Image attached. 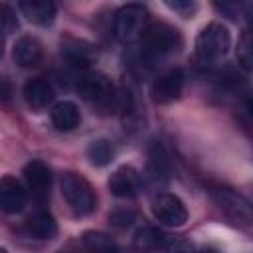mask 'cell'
Returning <instances> with one entry per match:
<instances>
[{"mask_svg":"<svg viewBox=\"0 0 253 253\" xmlns=\"http://www.w3.org/2000/svg\"><path fill=\"white\" fill-rule=\"evenodd\" d=\"M140 42H142V51L148 57L170 55V53L178 51L182 45L180 32L164 22H158V24H152L150 28H146Z\"/></svg>","mask_w":253,"mask_h":253,"instance_id":"1","label":"cell"},{"mask_svg":"<svg viewBox=\"0 0 253 253\" xmlns=\"http://www.w3.org/2000/svg\"><path fill=\"white\" fill-rule=\"evenodd\" d=\"M231 45V36H229V30L223 26V24H208L196 38V55L206 61V63H211V61H217L221 59L227 49Z\"/></svg>","mask_w":253,"mask_h":253,"instance_id":"2","label":"cell"},{"mask_svg":"<svg viewBox=\"0 0 253 253\" xmlns=\"http://www.w3.org/2000/svg\"><path fill=\"white\" fill-rule=\"evenodd\" d=\"M61 194L65 198V202L69 204V208L77 213V215H87L97 208V198L95 192L91 188V184L75 174V172H67L61 178Z\"/></svg>","mask_w":253,"mask_h":253,"instance_id":"3","label":"cell"},{"mask_svg":"<svg viewBox=\"0 0 253 253\" xmlns=\"http://www.w3.org/2000/svg\"><path fill=\"white\" fill-rule=\"evenodd\" d=\"M146 18H148V10L142 4H126V6L119 8L115 14V20H113L115 38L121 42H128V40L136 38L144 30Z\"/></svg>","mask_w":253,"mask_h":253,"instance_id":"4","label":"cell"},{"mask_svg":"<svg viewBox=\"0 0 253 253\" xmlns=\"http://www.w3.org/2000/svg\"><path fill=\"white\" fill-rule=\"evenodd\" d=\"M211 196L227 217L241 225H253V204L247 198L227 188H215Z\"/></svg>","mask_w":253,"mask_h":253,"instance_id":"5","label":"cell"},{"mask_svg":"<svg viewBox=\"0 0 253 253\" xmlns=\"http://www.w3.org/2000/svg\"><path fill=\"white\" fill-rule=\"evenodd\" d=\"M77 91L85 101L97 105H109L115 97V89L111 81L99 71H87L77 79Z\"/></svg>","mask_w":253,"mask_h":253,"instance_id":"6","label":"cell"},{"mask_svg":"<svg viewBox=\"0 0 253 253\" xmlns=\"http://www.w3.org/2000/svg\"><path fill=\"white\" fill-rule=\"evenodd\" d=\"M152 213L160 223L170 225V227H180L188 219V210H186L184 202L178 196L168 194V192L158 194L152 200Z\"/></svg>","mask_w":253,"mask_h":253,"instance_id":"7","label":"cell"},{"mask_svg":"<svg viewBox=\"0 0 253 253\" xmlns=\"http://www.w3.org/2000/svg\"><path fill=\"white\" fill-rule=\"evenodd\" d=\"M184 87V73L180 69H168L160 73L152 83V97L156 103H172L180 97Z\"/></svg>","mask_w":253,"mask_h":253,"instance_id":"8","label":"cell"},{"mask_svg":"<svg viewBox=\"0 0 253 253\" xmlns=\"http://www.w3.org/2000/svg\"><path fill=\"white\" fill-rule=\"evenodd\" d=\"M109 190L117 198H134L140 192V174L130 166L117 168L109 178Z\"/></svg>","mask_w":253,"mask_h":253,"instance_id":"9","label":"cell"},{"mask_svg":"<svg viewBox=\"0 0 253 253\" xmlns=\"http://www.w3.org/2000/svg\"><path fill=\"white\" fill-rule=\"evenodd\" d=\"M24 178L30 188V192L38 200H45L51 186V172L42 160H32L24 166Z\"/></svg>","mask_w":253,"mask_h":253,"instance_id":"10","label":"cell"},{"mask_svg":"<svg viewBox=\"0 0 253 253\" xmlns=\"http://www.w3.org/2000/svg\"><path fill=\"white\" fill-rule=\"evenodd\" d=\"M61 55L75 67H89L97 59V49L85 40L67 38L61 42Z\"/></svg>","mask_w":253,"mask_h":253,"instance_id":"11","label":"cell"},{"mask_svg":"<svg viewBox=\"0 0 253 253\" xmlns=\"http://www.w3.org/2000/svg\"><path fill=\"white\" fill-rule=\"evenodd\" d=\"M0 206L6 213H18L26 206V190L12 176H4L0 182Z\"/></svg>","mask_w":253,"mask_h":253,"instance_id":"12","label":"cell"},{"mask_svg":"<svg viewBox=\"0 0 253 253\" xmlns=\"http://www.w3.org/2000/svg\"><path fill=\"white\" fill-rule=\"evenodd\" d=\"M132 243L140 253H154V251H166L168 245L172 243V239L158 227L144 225V227L136 229Z\"/></svg>","mask_w":253,"mask_h":253,"instance_id":"13","label":"cell"},{"mask_svg":"<svg viewBox=\"0 0 253 253\" xmlns=\"http://www.w3.org/2000/svg\"><path fill=\"white\" fill-rule=\"evenodd\" d=\"M24 99L32 109H43L53 99V87L43 77H32L24 85Z\"/></svg>","mask_w":253,"mask_h":253,"instance_id":"14","label":"cell"},{"mask_svg":"<svg viewBox=\"0 0 253 253\" xmlns=\"http://www.w3.org/2000/svg\"><path fill=\"white\" fill-rule=\"evenodd\" d=\"M18 8L30 22L38 26H49L55 20V4L49 0H22Z\"/></svg>","mask_w":253,"mask_h":253,"instance_id":"15","label":"cell"},{"mask_svg":"<svg viewBox=\"0 0 253 253\" xmlns=\"http://www.w3.org/2000/svg\"><path fill=\"white\" fill-rule=\"evenodd\" d=\"M51 123L57 130H73L81 123V113H79L75 103L59 101L51 109Z\"/></svg>","mask_w":253,"mask_h":253,"instance_id":"16","label":"cell"},{"mask_svg":"<svg viewBox=\"0 0 253 253\" xmlns=\"http://www.w3.org/2000/svg\"><path fill=\"white\" fill-rule=\"evenodd\" d=\"M14 59L22 67H36L42 61V45L32 36H22L14 45Z\"/></svg>","mask_w":253,"mask_h":253,"instance_id":"17","label":"cell"},{"mask_svg":"<svg viewBox=\"0 0 253 253\" xmlns=\"http://www.w3.org/2000/svg\"><path fill=\"white\" fill-rule=\"evenodd\" d=\"M24 231H26V235H30L34 239H49L55 235L57 223L47 211H38L26 219Z\"/></svg>","mask_w":253,"mask_h":253,"instance_id":"18","label":"cell"},{"mask_svg":"<svg viewBox=\"0 0 253 253\" xmlns=\"http://www.w3.org/2000/svg\"><path fill=\"white\" fill-rule=\"evenodd\" d=\"M87 156H89V162L93 166H107V164H111V160L115 156V150H113V146H111L109 140L99 138V140H93L89 144Z\"/></svg>","mask_w":253,"mask_h":253,"instance_id":"19","label":"cell"},{"mask_svg":"<svg viewBox=\"0 0 253 253\" xmlns=\"http://www.w3.org/2000/svg\"><path fill=\"white\" fill-rule=\"evenodd\" d=\"M83 243L91 253H119L115 241L101 231H87L83 235Z\"/></svg>","mask_w":253,"mask_h":253,"instance_id":"20","label":"cell"},{"mask_svg":"<svg viewBox=\"0 0 253 253\" xmlns=\"http://www.w3.org/2000/svg\"><path fill=\"white\" fill-rule=\"evenodd\" d=\"M235 57L237 63L245 69V71H253V32L245 30L239 36L237 42V49H235Z\"/></svg>","mask_w":253,"mask_h":253,"instance_id":"21","label":"cell"},{"mask_svg":"<svg viewBox=\"0 0 253 253\" xmlns=\"http://www.w3.org/2000/svg\"><path fill=\"white\" fill-rule=\"evenodd\" d=\"M134 217H136V215H134L132 210L121 208V210H115V211L109 215V221H111V225H115V227H119V229H126V227L132 225Z\"/></svg>","mask_w":253,"mask_h":253,"instance_id":"22","label":"cell"},{"mask_svg":"<svg viewBox=\"0 0 253 253\" xmlns=\"http://www.w3.org/2000/svg\"><path fill=\"white\" fill-rule=\"evenodd\" d=\"M2 28H4V34H12L18 28V18L14 16L8 4H2Z\"/></svg>","mask_w":253,"mask_h":253,"instance_id":"23","label":"cell"},{"mask_svg":"<svg viewBox=\"0 0 253 253\" xmlns=\"http://www.w3.org/2000/svg\"><path fill=\"white\" fill-rule=\"evenodd\" d=\"M166 253H196L194 245L188 241H172L166 249Z\"/></svg>","mask_w":253,"mask_h":253,"instance_id":"24","label":"cell"},{"mask_svg":"<svg viewBox=\"0 0 253 253\" xmlns=\"http://www.w3.org/2000/svg\"><path fill=\"white\" fill-rule=\"evenodd\" d=\"M166 6L172 8V10H178V12H188V14L196 10V4L194 2H176L174 0V2H166Z\"/></svg>","mask_w":253,"mask_h":253,"instance_id":"25","label":"cell"},{"mask_svg":"<svg viewBox=\"0 0 253 253\" xmlns=\"http://www.w3.org/2000/svg\"><path fill=\"white\" fill-rule=\"evenodd\" d=\"M245 109H247L249 117L253 119V95H249V97H247V101H245Z\"/></svg>","mask_w":253,"mask_h":253,"instance_id":"26","label":"cell"},{"mask_svg":"<svg viewBox=\"0 0 253 253\" xmlns=\"http://www.w3.org/2000/svg\"><path fill=\"white\" fill-rule=\"evenodd\" d=\"M2 85H4V101H8V97H10V85H8L6 79L2 81Z\"/></svg>","mask_w":253,"mask_h":253,"instance_id":"27","label":"cell"},{"mask_svg":"<svg viewBox=\"0 0 253 253\" xmlns=\"http://www.w3.org/2000/svg\"><path fill=\"white\" fill-rule=\"evenodd\" d=\"M0 253H6V251H4V249H2V251H0Z\"/></svg>","mask_w":253,"mask_h":253,"instance_id":"28","label":"cell"}]
</instances>
